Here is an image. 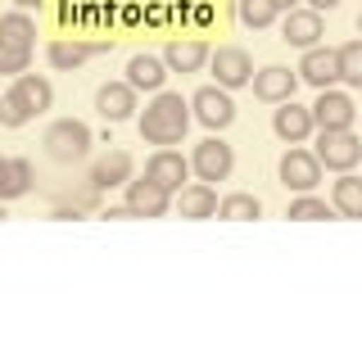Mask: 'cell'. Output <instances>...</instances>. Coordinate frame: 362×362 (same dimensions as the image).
<instances>
[{
    "label": "cell",
    "instance_id": "obj_1",
    "mask_svg": "<svg viewBox=\"0 0 362 362\" xmlns=\"http://www.w3.org/2000/svg\"><path fill=\"white\" fill-rule=\"evenodd\" d=\"M190 100H181V90H154V100L145 105L141 113V141L145 145H158V150H168V145H181L190 132Z\"/></svg>",
    "mask_w": 362,
    "mask_h": 362
},
{
    "label": "cell",
    "instance_id": "obj_2",
    "mask_svg": "<svg viewBox=\"0 0 362 362\" xmlns=\"http://www.w3.org/2000/svg\"><path fill=\"white\" fill-rule=\"evenodd\" d=\"M41 145L54 163H82L90 154V145H95V136H90V127L82 118H59V122H50V132H45Z\"/></svg>",
    "mask_w": 362,
    "mask_h": 362
},
{
    "label": "cell",
    "instance_id": "obj_3",
    "mask_svg": "<svg viewBox=\"0 0 362 362\" xmlns=\"http://www.w3.org/2000/svg\"><path fill=\"white\" fill-rule=\"evenodd\" d=\"M317 158H322L326 173H354L362 163V141L354 136V127L344 132H317Z\"/></svg>",
    "mask_w": 362,
    "mask_h": 362
},
{
    "label": "cell",
    "instance_id": "obj_4",
    "mask_svg": "<svg viewBox=\"0 0 362 362\" xmlns=\"http://www.w3.org/2000/svg\"><path fill=\"white\" fill-rule=\"evenodd\" d=\"M190 113H195V122H204L209 132H226L235 122V100L226 86H199L195 95H190Z\"/></svg>",
    "mask_w": 362,
    "mask_h": 362
},
{
    "label": "cell",
    "instance_id": "obj_5",
    "mask_svg": "<svg viewBox=\"0 0 362 362\" xmlns=\"http://www.w3.org/2000/svg\"><path fill=\"white\" fill-rule=\"evenodd\" d=\"M231 168H235V150L222 141L218 132L209 136V141H199L195 145V154H190V173H195V181H226L231 177Z\"/></svg>",
    "mask_w": 362,
    "mask_h": 362
},
{
    "label": "cell",
    "instance_id": "obj_6",
    "mask_svg": "<svg viewBox=\"0 0 362 362\" xmlns=\"http://www.w3.org/2000/svg\"><path fill=\"white\" fill-rule=\"evenodd\" d=\"M281 186L294 190V195H308V190H317V181H322V158H317L313 150H303V145H290L286 154H281Z\"/></svg>",
    "mask_w": 362,
    "mask_h": 362
},
{
    "label": "cell",
    "instance_id": "obj_7",
    "mask_svg": "<svg viewBox=\"0 0 362 362\" xmlns=\"http://www.w3.org/2000/svg\"><path fill=\"white\" fill-rule=\"evenodd\" d=\"M122 190H127V199H122V204H127L132 218H163V213L173 209V190L158 186L154 177H132Z\"/></svg>",
    "mask_w": 362,
    "mask_h": 362
},
{
    "label": "cell",
    "instance_id": "obj_8",
    "mask_svg": "<svg viewBox=\"0 0 362 362\" xmlns=\"http://www.w3.org/2000/svg\"><path fill=\"white\" fill-rule=\"evenodd\" d=\"M209 68H213V82L226 86V90L254 82V59H249L245 45H218V50L209 54Z\"/></svg>",
    "mask_w": 362,
    "mask_h": 362
},
{
    "label": "cell",
    "instance_id": "obj_9",
    "mask_svg": "<svg viewBox=\"0 0 362 362\" xmlns=\"http://www.w3.org/2000/svg\"><path fill=\"white\" fill-rule=\"evenodd\" d=\"M313 118H317V132H344V127H354V118H358L354 95H349V90H335V86L317 90Z\"/></svg>",
    "mask_w": 362,
    "mask_h": 362
},
{
    "label": "cell",
    "instance_id": "obj_10",
    "mask_svg": "<svg viewBox=\"0 0 362 362\" xmlns=\"http://www.w3.org/2000/svg\"><path fill=\"white\" fill-rule=\"evenodd\" d=\"M254 95L263 100V105H281V100H294V90H299V68H286V64H267L254 73Z\"/></svg>",
    "mask_w": 362,
    "mask_h": 362
},
{
    "label": "cell",
    "instance_id": "obj_11",
    "mask_svg": "<svg viewBox=\"0 0 362 362\" xmlns=\"http://www.w3.org/2000/svg\"><path fill=\"white\" fill-rule=\"evenodd\" d=\"M145 177H154L158 186H168L177 195L181 186H190V177H195V173H190V158L168 145V150H154L150 158H145Z\"/></svg>",
    "mask_w": 362,
    "mask_h": 362
},
{
    "label": "cell",
    "instance_id": "obj_12",
    "mask_svg": "<svg viewBox=\"0 0 362 362\" xmlns=\"http://www.w3.org/2000/svg\"><path fill=\"white\" fill-rule=\"evenodd\" d=\"M272 132L281 136L286 145H303L308 136L317 132V118H313V105H294V100H281L276 113H272Z\"/></svg>",
    "mask_w": 362,
    "mask_h": 362
},
{
    "label": "cell",
    "instance_id": "obj_13",
    "mask_svg": "<svg viewBox=\"0 0 362 362\" xmlns=\"http://www.w3.org/2000/svg\"><path fill=\"white\" fill-rule=\"evenodd\" d=\"M299 82H308L317 90L335 86L339 82V50H331V45H308L299 59Z\"/></svg>",
    "mask_w": 362,
    "mask_h": 362
},
{
    "label": "cell",
    "instance_id": "obj_14",
    "mask_svg": "<svg viewBox=\"0 0 362 362\" xmlns=\"http://www.w3.org/2000/svg\"><path fill=\"white\" fill-rule=\"evenodd\" d=\"M326 37V23L317 9H299L294 5L286 18H281V41L286 45H299V50H308V45H322Z\"/></svg>",
    "mask_w": 362,
    "mask_h": 362
},
{
    "label": "cell",
    "instance_id": "obj_15",
    "mask_svg": "<svg viewBox=\"0 0 362 362\" xmlns=\"http://www.w3.org/2000/svg\"><path fill=\"white\" fill-rule=\"evenodd\" d=\"M136 177V163H132V154L127 150H109L105 158H95L90 163V186L95 190H118V186H127V181Z\"/></svg>",
    "mask_w": 362,
    "mask_h": 362
},
{
    "label": "cell",
    "instance_id": "obj_16",
    "mask_svg": "<svg viewBox=\"0 0 362 362\" xmlns=\"http://www.w3.org/2000/svg\"><path fill=\"white\" fill-rule=\"evenodd\" d=\"M109 50V41H50L45 45V59H50V68H59V73H73V68H82L90 54H105Z\"/></svg>",
    "mask_w": 362,
    "mask_h": 362
},
{
    "label": "cell",
    "instance_id": "obj_17",
    "mask_svg": "<svg viewBox=\"0 0 362 362\" xmlns=\"http://www.w3.org/2000/svg\"><path fill=\"white\" fill-rule=\"evenodd\" d=\"M95 109L105 122H127L136 113V86L132 82H105L95 90Z\"/></svg>",
    "mask_w": 362,
    "mask_h": 362
},
{
    "label": "cell",
    "instance_id": "obj_18",
    "mask_svg": "<svg viewBox=\"0 0 362 362\" xmlns=\"http://www.w3.org/2000/svg\"><path fill=\"white\" fill-rule=\"evenodd\" d=\"M218 190L209 186V181H190V186H181L177 190V209H181V218H218Z\"/></svg>",
    "mask_w": 362,
    "mask_h": 362
},
{
    "label": "cell",
    "instance_id": "obj_19",
    "mask_svg": "<svg viewBox=\"0 0 362 362\" xmlns=\"http://www.w3.org/2000/svg\"><path fill=\"white\" fill-rule=\"evenodd\" d=\"M209 45H204L199 37H186V41H168L163 45V64L173 68V73H199L204 64H209Z\"/></svg>",
    "mask_w": 362,
    "mask_h": 362
},
{
    "label": "cell",
    "instance_id": "obj_20",
    "mask_svg": "<svg viewBox=\"0 0 362 362\" xmlns=\"http://www.w3.org/2000/svg\"><path fill=\"white\" fill-rule=\"evenodd\" d=\"M168 73L173 68L163 64V54H132L127 59V82L136 86V90H163V82H168Z\"/></svg>",
    "mask_w": 362,
    "mask_h": 362
},
{
    "label": "cell",
    "instance_id": "obj_21",
    "mask_svg": "<svg viewBox=\"0 0 362 362\" xmlns=\"http://www.w3.org/2000/svg\"><path fill=\"white\" fill-rule=\"evenodd\" d=\"M9 90H14L23 105L37 113V118H41V113H50V105H54V86H50V77H41V73H18Z\"/></svg>",
    "mask_w": 362,
    "mask_h": 362
},
{
    "label": "cell",
    "instance_id": "obj_22",
    "mask_svg": "<svg viewBox=\"0 0 362 362\" xmlns=\"http://www.w3.org/2000/svg\"><path fill=\"white\" fill-rule=\"evenodd\" d=\"M32 190V163L28 158H5L0 154V199H23Z\"/></svg>",
    "mask_w": 362,
    "mask_h": 362
},
{
    "label": "cell",
    "instance_id": "obj_23",
    "mask_svg": "<svg viewBox=\"0 0 362 362\" xmlns=\"http://www.w3.org/2000/svg\"><path fill=\"white\" fill-rule=\"evenodd\" d=\"M331 204H335L339 218H362V177L339 173V181L331 186Z\"/></svg>",
    "mask_w": 362,
    "mask_h": 362
},
{
    "label": "cell",
    "instance_id": "obj_24",
    "mask_svg": "<svg viewBox=\"0 0 362 362\" xmlns=\"http://www.w3.org/2000/svg\"><path fill=\"white\" fill-rule=\"evenodd\" d=\"M286 218H290V222H331V218H339V213H335V204L317 199L313 190H308V195H294V199H290Z\"/></svg>",
    "mask_w": 362,
    "mask_h": 362
},
{
    "label": "cell",
    "instance_id": "obj_25",
    "mask_svg": "<svg viewBox=\"0 0 362 362\" xmlns=\"http://www.w3.org/2000/svg\"><path fill=\"white\" fill-rule=\"evenodd\" d=\"M0 37L32 50V45H37V23H32L28 9H9V14H0Z\"/></svg>",
    "mask_w": 362,
    "mask_h": 362
},
{
    "label": "cell",
    "instance_id": "obj_26",
    "mask_svg": "<svg viewBox=\"0 0 362 362\" xmlns=\"http://www.w3.org/2000/svg\"><path fill=\"white\" fill-rule=\"evenodd\" d=\"M218 218H226V222H254V218H263V204L249 195V190H235V195H226L218 204Z\"/></svg>",
    "mask_w": 362,
    "mask_h": 362
},
{
    "label": "cell",
    "instance_id": "obj_27",
    "mask_svg": "<svg viewBox=\"0 0 362 362\" xmlns=\"http://www.w3.org/2000/svg\"><path fill=\"white\" fill-rule=\"evenodd\" d=\"M235 14H240V23H245V28L263 32V28H272V23L281 18V9L272 5V0H235Z\"/></svg>",
    "mask_w": 362,
    "mask_h": 362
},
{
    "label": "cell",
    "instance_id": "obj_28",
    "mask_svg": "<svg viewBox=\"0 0 362 362\" xmlns=\"http://www.w3.org/2000/svg\"><path fill=\"white\" fill-rule=\"evenodd\" d=\"M339 82H349V86L362 90V37L339 45Z\"/></svg>",
    "mask_w": 362,
    "mask_h": 362
},
{
    "label": "cell",
    "instance_id": "obj_29",
    "mask_svg": "<svg viewBox=\"0 0 362 362\" xmlns=\"http://www.w3.org/2000/svg\"><path fill=\"white\" fill-rule=\"evenodd\" d=\"M28 68H32V50H28V45H14V41L0 37V73L18 77V73H28Z\"/></svg>",
    "mask_w": 362,
    "mask_h": 362
},
{
    "label": "cell",
    "instance_id": "obj_30",
    "mask_svg": "<svg viewBox=\"0 0 362 362\" xmlns=\"http://www.w3.org/2000/svg\"><path fill=\"white\" fill-rule=\"evenodd\" d=\"M32 118H37V113L23 105L14 90H5V95H0V127H23V122H32Z\"/></svg>",
    "mask_w": 362,
    "mask_h": 362
},
{
    "label": "cell",
    "instance_id": "obj_31",
    "mask_svg": "<svg viewBox=\"0 0 362 362\" xmlns=\"http://www.w3.org/2000/svg\"><path fill=\"white\" fill-rule=\"evenodd\" d=\"M339 0H308V9H317V14H322V9H335Z\"/></svg>",
    "mask_w": 362,
    "mask_h": 362
},
{
    "label": "cell",
    "instance_id": "obj_32",
    "mask_svg": "<svg viewBox=\"0 0 362 362\" xmlns=\"http://www.w3.org/2000/svg\"><path fill=\"white\" fill-rule=\"evenodd\" d=\"M45 5V0H14V9H28V14H32V9H41Z\"/></svg>",
    "mask_w": 362,
    "mask_h": 362
},
{
    "label": "cell",
    "instance_id": "obj_33",
    "mask_svg": "<svg viewBox=\"0 0 362 362\" xmlns=\"http://www.w3.org/2000/svg\"><path fill=\"white\" fill-rule=\"evenodd\" d=\"M272 5H276V9H281V14H290V9H294V5H299V0H272Z\"/></svg>",
    "mask_w": 362,
    "mask_h": 362
},
{
    "label": "cell",
    "instance_id": "obj_34",
    "mask_svg": "<svg viewBox=\"0 0 362 362\" xmlns=\"http://www.w3.org/2000/svg\"><path fill=\"white\" fill-rule=\"evenodd\" d=\"M0 218H5V199H0Z\"/></svg>",
    "mask_w": 362,
    "mask_h": 362
},
{
    "label": "cell",
    "instance_id": "obj_35",
    "mask_svg": "<svg viewBox=\"0 0 362 362\" xmlns=\"http://www.w3.org/2000/svg\"><path fill=\"white\" fill-rule=\"evenodd\" d=\"M358 32H362V14H358Z\"/></svg>",
    "mask_w": 362,
    "mask_h": 362
}]
</instances>
